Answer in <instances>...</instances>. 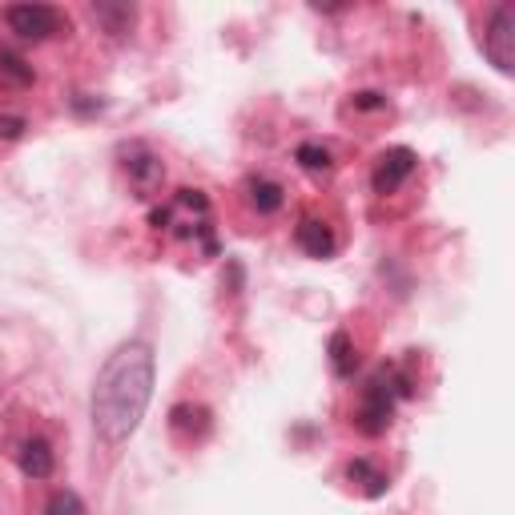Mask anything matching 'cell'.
<instances>
[{
  "label": "cell",
  "instance_id": "5",
  "mask_svg": "<svg viewBox=\"0 0 515 515\" xmlns=\"http://www.w3.org/2000/svg\"><path fill=\"white\" fill-rule=\"evenodd\" d=\"M391 415H395L391 391H387V387L375 379V383L367 387L363 407H359V431H363V435H383V431L391 427Z\"/></svg>",
  "mask_w": 515,
  "mask_h": 515
},
{
  "label": "cell",
  "instance_id": "15",
  "mask_svg": "<svg viewBox=\"0 0 515 515\" xmlns=\"http://www.w3.org/2000/svg\"><path fill=\"white\" fill-rule=\"evenodd\" d=\"M294 157H298V165H302V169H314V174H326V169H330V153H326L322 145H314V141L298 145V149H294Z\"/></svg>",
  "mask_w": 515,
  "mask_h": 515
},
{
  "label": "cell",
  "instance_id": "7",
  "mask_svg": "<svg viewBox=\"0 0 515 515\" xmlns=\"http://www.w3.org/2000/svg\"><path fill=\"white\" fill-rule=\"evenodd\" d=\"M294 238H298V246H302L310 258H330V254H334V234H330V226H322V222H314V218H306Z\"/></svg>",
  "mask_w": 515,
  "mask_h": 515
},
{
  "label": "cell",
  "instance_id": "6",
  "mask_svg": "<svg viewBox=\"0 0 515 515\" xmlns=\"http://www.w3.org/2000/svg\"><path fill=\"white\" fill-rule=\"evenodd\" d=\"M53 467H57V459H53V447L45 439H25L21 443V471L29 479H49Z\"/></svg>",
  "mask_w": 515,
  "mask_h": 515
},
{
  "label": "cell",
  "instance_id": "3",
  "mask_svg": "<svg viewBox=\"0 0 515 515\" xmlns=\"http://www.w3.org/2000/svg\"><path fill=\"white\" fill-rule=\"evenodd\" d=\"M5 21H9V29L17 33V37H25V41H49V37H57L61 33V13L57 9H49V5H13L9 13H5Z\"/></svg>",
  "mask_w": 515,
  "mask_h": 515
},
{
  "label": "cell",
  "instance_id": "1",
  "mask_svg": "<svg viewBox=\"0 0 515 515\" xmlns=\"http://www.w3.org/2000/svg\"><path fill=\"white\" fill-rule=\"evenodd\" d=\"M153 379H157V363H153L149 342H125V347H117L105 359L93 383V399H89L93 431L101 443L121 447L125 439H133V431L141 427L149 411Z\"/></svg>",
  "mask_w": 515,
  "mask_h": 515
},
{
  "label": "cell",
  "instance_id": "8",
  "mask_svg": "<svg viewBox=\"0 0 515 515\" xmlns=\"http://www.w3.org/2000/svg\"><path fill=\"white\" fill-rule=\"evenodd\" d=\"M129 178H133L137 194H141V198H149V194L161 186L165 169H161V161H157V157H133V161H129Z\"/></svg>",
  "mask_w": 515,
  "mask_h": 515
},
{
  "label": "cell",
  "instance_id": "17",
  "mask_svg": "<svg viewBox=\"0 0 515 515\" xmlns=\"http://www.w3.org/2000/svg\"><path fill=\"white\" fill-rule=\"evenodd\" d=\"M25 133V117H0V137H21Z\"/></svg>",
  "mask_w": 515,
  "mask_h": 515
},
{
  "label": "cell",
  "instance_id": "14",
  "mask_svg": "<svg viewBox=\"0 0 515 515\" xmlns=\"http://www.w3.org/2000/svg\"><path fill=\"white\" fill-rule=\"evenodd\" d=\"M45 515H85V503L77 491H53L45 503Z\"/></svg>",
  "mask_w": 515,
  "mask_h": 515
},
{
  "label": "cell",
  "instance_id": "18",
  "mask_svg": "<svg viewBox=\"0 0 515 515\" xmlns=\"http://www.w3.org/2000/svg\"><path fill=\"white\" fill-rule=\"evenodd\" d=\"M355 105H359V109H383L387 101H383L379 93H359V97H355Z\"/></svg>",
  "mask_w": 515,
  "mask_h": 515
},
{
  "label": "cell",
  "instance_id": "16",
  "mask_svg": "<svg viewBox=\"0 0 515 515\" xmlns=\"http://www.w3.org/2000/svg\"><path fill=\"white\" fill-rule=\"evenodd\" d=\"M0 73H5L9 81H17V85H29L33 81V69L25 65V57H17L9 49H0Z\"/></svg>",
  "mask_w": 515,
  "mask_h": 515
},
{
  "label": "cell",
  "instance_id": "10",
  "mask_svg": "<svg viewBox=\"0 0 515 515\" xmlns=\"http://www.w3.org/2000/svg\"><path fill=\"white\" fill-rule=\"evenodd\" d=\"M89 17L97 25H105V33H125L133 25V9L129 5H89Z\"/></svg>",
  "mask_w": 515,
  "mask_h": 515
},
{
  "label": "cell",
  "instance_id": "11",
  "mask_svg": "<svg viewBox=\"0 0 515 515\" xmlns=\"http://www.w3.org/2000/svg\"><path fill=\"white\" fill-rule=\"evenodd\" d=\"M330 367L338 379H351L355 375V351H351V334H334L330 338Z\"/></svg>",
  "mask_w": 515,
  "mask_h": 515
},
{
  "label": "cell",
  "instance_id": "12",
  "mask_svg": "<svg viewBox=\"0 0 515 515\" xmlns=\"http://www.w3.org/2000/svg\"><path fill=\"white\" fill-rule=\"evenodd\" d=\"M250 202H254V210H258V214H274V210H282V186H278V182L258 178V182L250 186Z\"/></svg>",
  "mask_w": 515,
  "mask_h": 515
},
{
  "label": "cell",
  "instance_id": "4",
  "mask_svg": "<svg viewBox=\"0 0 515 515\" xmlns=\"http://www.w3.org/2000/svg\"><path fill=\"white\" fill-rule=\"evenodd\" d=\"M415 165H419V157H415V149H407V145H399V149H387V153H379V161H375V174H371V186H375V194H395L411 174H415Z\"/></svg>",
  "mask_w": 515,
  "mask_h": 515
},
{
  "label": "cell",
  "instance_id": "13",
  "mask_svg": "<svg viewBox=\"0 0 515 515\" xmlns=\"http://www.w3.org/2000/svg\"><path fill=\"white\" fill-rule=\"evenodd\" d=\"M169 423H174V431H206L210 423H206V411L202 407H194V403H178L174 411H169Z\"/></svg>",
  "mask_w": 515,
  "mask_h": 515
},
{
  "label": "cell",
  "instance_id": "9",
  "mask_svg": "<svg viewBox=\"0 0 515 515\" xmlns=\"http://www.w3.org/2000/svg\"><path fill=\"white\" fill-rule=\"evenodd\" d=\"M347 479H355L367 495H383V491H387V475H383L375 463H367V459H351V463H347Z\"/></svg>",
  "mask_w": 515,
  "mask_h": 515
},
{
  "label": "cell",
  "instance_id": "2",
  "mask_svg": "<svg viewBox=\"0 0 515 515\" xmlns=\"http://www.w3.org/2000/svg\"><path fill=\"white\" fill-rule=\"evenodd\" d=\"M483 53L499 73L515 69V9L511 5H495L487 29H483Z\"/></svg>",
  "mask_w": 515,
  "mask_h": 515
}]
</instances>
